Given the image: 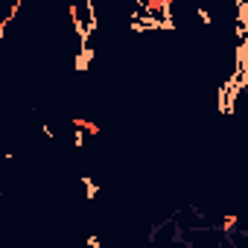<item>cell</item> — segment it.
I'll use <instances>...</instances> for the list:
<instances>
[{"instance_id":"6da1fadb","label":"cell","mask_w":248,"mask_h":248,"mask_svg":"<svg viewBox=\"0 0 248 248\" xmlns=\"http://www.w3.org/2000/svg\"><path fill=\"white\" fill-rule=\"evenodd\" d=\"M73 126H76V132H79L82 138H85V135H91V138H99V135H102V126H99V123H93V120H88V117H76Z\"/></svg>"},{"instance_id":"7a4b0ae2","label":"cell","mask_w":248,"mask_h":248,"mask_svg":"<svg viewBox=\"0 0 248 248\" xmlns=\"http://www.w3.org/2000/svg\"><path fill=\"white\" fill-rule=\"evenodd\" d=\"M222 231H225V236L236 233V213H228V216H225V222H222Z\"/></svg>"}]
</instances>
